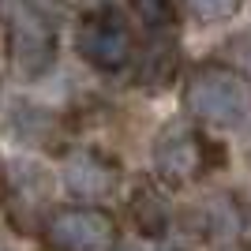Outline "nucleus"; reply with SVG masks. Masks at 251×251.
I'll list each match as a JSON object with an SVG mask.
<instances>
[{
    "label": "nucleus",
    "instance_id": "nucleus-1",
    "mask_svg": "<svg viewBox=\"0 0 251 251\" xmlns=\"http://www.w3.org/2000/svg\"><path fill=\"white\" fill-rule=\"evenodd\" d=\"M180 109L206 131H229L251 116V79L221 60L191 64L180 79Z\"/></svg>",
    "mask_w": 251,
    "mask_h": 251
},
{
    "label": "nucleus",
    "instance_id": "nucleus-2",
    "mask_svg": "<svg viewBox=\"0 0 251 251\" xmlns=\"http://www.w3.org/2000/svg\"><path fill=\"white\" fill-rule=\"evenodd\" d=\"M150 165L157 184H165L169 191H188L202 184L210 173L229 165V150L206 127L191 120H173L150 143Z\"/></svg>",
    "mask_w": 251,
    "mask_h": 251
},
{
    "label": "nucleus",
    "instance_id": "nucleus-3",
    "mask_svg": "<svg viewBox=\"0 0 251 251\" xmlns=\"http://www.w3.org/2000/svg\"><path fill=\"white\" fill-rule=\"evenodd\" d=\"M4 38H8V72L19 83H42L52 75L60 60V38H56V23L52 15L34 4V0H11L8 23H4Z\"/></svg>",
    "mask_w": 251,
    "mask_h": 251
},
{
    "label": "nucleus",
    "instance_id": "nucleus-4",
    "mask_svg": "<svg viewBox=\"0 0 251 251\" xmlns=\"http://www.w3.org/2000/svg\"><path fill=\"white\" fill-rule=\"evenodd\" d=\"M75 52L83 56L86 68H94L98 75H120L135 64V30L127 11L116 4H94L75 19Z\"/></svg>",
    "mask_w": 251,
    "mask_h": 251
},
{
    "label": "nucleus",
    "instance_id": "nucleus-5",
    "mask_svg": "<svg viewBox=\"0 0 251 251\" xmlns=\"http://www.w3.org/2000/svg\"><path fill=\"white\" fill-rule=\"evenodd\" d=\"M38 236L45 251H120L124 229L101 202H64L42 218Z\"/></svg>",
    "mask_w": 251,
    "mask_h": 251
},
{
    "label": "nucleus",
    "instance_id": "nucleus-6",
    "mask_svg": "<svg viewBox=\"0 0 251 251\" xmlns=\"http://www.w3.org/2000/svg\"><path fill=\"white\" fill-rule=\"evenodd\" d=\"M124 165L101 147H72L60 165V184L72 202H105L124 188Z\"/></svg>",
    "mask_w": 251,
    "mask_h": 251
},
{
    "label": "nucleus",
    "instance_id": "nucleus-7",
    "mask_svg": "<svg viewBox=\"0 0 251 251\" xmlns=\"http://www.w3.org/2000/svg\"><path fill=\"white\" fill-rule=\"evenodd\" d=\"M244 229H248V214H244L240 199L232 191H218L206 195L188 210V232H195L202 244L221 248V244H240Z\"/></svg>",
    "mask_w": 251,
    "mask_h": 251
},
{
    "label": "nucleus",
    "instance_id": "nucleus-8",
    "mask_svg": "<svg viewBox=\"0 0 251 251\" xmlns=\"http://www.w3.org/2000/svg\"><path fill=\"white\" fill-rule=\"evenodd\" d=\"M165 184H157L154 176H135L131 180V191H127V218L135 225L139 236L147 240H165L169 229H173V202L165 195Z\"/></svg>",
    "mask_w": 251,
    "mask_h": 251
},
{
    "label": "nucleus",
    "instance_id": "nucleus-9",
    "mask_svg": "<svg viewBox=\"0 0 251 251\" xmlns=\"http://www.w3.org/2000/svg\"><path fill=\"white\" fill-rule=\"evenodd\" d=\"M45 195H49V176L38 165H23L19 173L8 169V199H4V206L19 221V229H23V221H38L42 225V218L49 214V210H42Z\"/></svg>",
    "mask_w": 251,
    "mask_h": 251
},
{
    "label": "nucleus",
    "instance_id": "nucleus-10",
    "mask_svg": "<svg viewBox=\"0 0 251 251\" xmlns=\"http://www.w3.org/2000/svg\"><path fill=\"white\" fill-rule=\"evenodd\" d=\"M180 72V38H147L135 83L143 90H165Z\"/></svg>",
    "mask_w": 251,
    "mask_h": 251
},
{
    "label": "nucleus",
    "instance_id": "nucleus-11",
    "mask_svg": "<svg viewBox=\"0 0 251 251\" xmlns=\"http://www.w3.org/2000/svg\"><path fill=\"white\" fill-rule=\"evenodd\" d=\"M143 38H180V15L173 0H127Z\"/></svg>",
    "mask_w": 251,
    "mask_h": 251
},
{
    "label": "nucleus",
    "instance_id": "nucleus-12",
    "mask_svg": "<svg viewBox=\"0 0 251 251\" xmlns=\"http://www.w3.org/2000/svg\"><path fill=\"white\" fill-rule=\"evenodd\" d=\"M184 8L199 26H218V23H229L244 8V0H184Z\"/></svg>",
    "mask_w": 251,
    "mask_h": 251
},
{
    "label": "nucleus",
    "instance_id": "nucleus-13",
    "mask_svg": "<svg viewBox=\"0 0 251 251\" xmlns=\"http://www.w3.org/2000/svg\"><path fill=\"white\" fill-rule=\"evenodd\" d=\"M4 199H8V161L0 157V206H4Z\"/></svg>",
    "mask_w": 251,
    "mask_h": 251
},
{
    "label": "nucleus",
    "instance_id": "nucleus-14",
    "mask_svg": "<svg viewBox=\"0 0 251 251\" xmlns=\"http://www.w3.org/2000/svg\"><path fill=\"white\" fill-rule=\"evenodd\" d=\"M214 251H244L240 244H221V248H214Z\"/></svg>",
    "mask_w": 251,
    "mask_h": 251
},
{
    "label": "nucleus",
    "instance_id": "nucleus-15",
    "mask_svg": "<svg viewBox=\"0 0 251 251\" xmlns=\"http://www.w3.org/2000/svg\"><path fill=\"white\" fill-rule=\"evenodd\" d=\"M157 251H180V248H157Z\"/></svg>",
    "mask_w": 251,
    "mask_h": 251
}]
</instances>
